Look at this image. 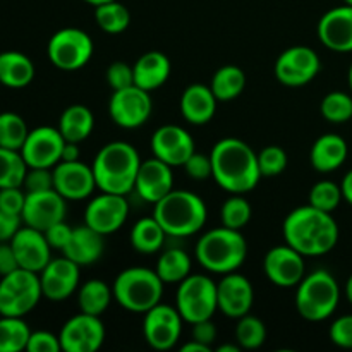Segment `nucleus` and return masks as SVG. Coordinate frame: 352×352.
<instances>
[{"instance_id":"obj_62","label":"nucleus","mask_w":352,"mask_h":352,"mask_svg":"<svg viewBox=\"0 0 352 352\" xmlns=\"http://www.w3.org/2000/svg\"><path fill=\"white\" fill-rule=\"evenodd\" d=\"M344 3H346V6H352V0H344Z\"/></svg>"},{"instance_id":"obj_54","label":"nucleus","mask_w":352,"mask_h":352,"mask_svg":"<svg viewBox=\"0 0 352 352\" xmlns=\"http://www.w3.org/2000/svg\"><path fill=\"white\" fill-rule=\"evenodd\" d=\"M17 268H19V263H17L10 241L9 243H0V277L12 274Z\"/></svg>"},{"instance_id":"obj_48","label":"nucleus","mask_w":352,"mask_h":352,"mask_svg":"<svg viewBox=\"0 0 352 352\" xmlns=\"http://www.w3.org/2000/svg\"><path fill=\"white\" fill-rule=\"evenodd\" d=\"M330 340L337 347L352 349V315H344L330 325Z\"/></svg>"},{"instance_id":"obj_42","label":"nucleus","mask_w":352,"mask_h":352,"mask_svg":"<svg viewBox=\"0 0 352 352\" xmlns=\"http://www.w3.org/2000/svg\"><path fill=\"white\" fill-rule=\"evenodd\" d=\"M251 215H253V210L246 198H243V195H232L229 199H226V203L222 205V212H220L222 226L236 230L246 227L250 223Z\"/></svg>"},{"instance_id":"obj_10","label":"nucleus","mask_w":352,"mask_h":352,"mask_svg":"<svg viewBox=\"0 0 352 352\" xmlns=\"http://www.w3.org/2000/svg\"><path fill=\"white\" fill-rule=\"evenodd\" d=\"M95 45L91 36L79 28H64L52 34L47 45V55L60 71H78L93 57Z\"/></svg>"},{"instance_id":"obj_38","label":"nucleus","mask_w":352,"mask_h":352,"mask_svg":"<svg viewBox=\"0 0 352 352\" xmlns=\"http://www.w3.org/2000/svg\"><path fill=\"white\" fill-rule=\"evenodd\" d=\"M95 21L100 30L109 34H119L127 30L131 23V14L124 3L112 0L95 7Z\"/></svg>"},{"instance_id":"obj_20","label":"nucleus","mask_w":352,"mask_h":352,"mask_svg":"<svg viewBox=\"0 0 352 352\" xmlns=\"http://www.w3.org/2000/svg\"><path fill=\"white\" fill-rule=\"evenodd\" d=\"M79 265L62 254L60 258H54L50 263L40 272L41 292L48 301L60 302L71 298L79 285Z\"/></svg>"},{"instance_id":"obj_39","label":"nucleus","mask_w":352,"mask_h":352,"mask_svg":"<svg viewBox=\"0 0 352 352\" xmlns=\"http://www.w3.org/2000/svg\"><path fill=\"white\" fill-rule=\"evenodd\" d=\"M28 134H30L28 124L24 122L19 113H0V146L21 151Z\"/></svg>"},{"instance_id":"obj_52","label":"nucleus","mask_w":352,"mask_h":352,"mask_svg":"<svg viewBox=\"0 0 352 352\" xmlns=\"http://www.w3.org/2000/svg\"><path fill=\"white\" fill-rule=\"evenodd\" d=\"M21 222L23 219L19 215H10L0 210V243H9L21 229Z\"/></svg>"},{"instance_id":"obj_27","label":"nucleus","mask_w":352,"mask_h":352,"mask_svg":"<svg viewBox=\"0 0 352 352\" xmlns=\"http://www.w3.org/2000/svg\"><path fill=\"white\" fill-rule=\"evenodd\" d=\"M103 237L100 232L93 230L91 227L79 226L72 229L71 239L62 250V254L79 267H86L100 260L103 254Z\"/></svg>"},{"instance_id":"obj_47","label":"nucleus","mask_w":352,"mask_h":352,"mask_svg":"<svg viewBox=\"0 0 352 352\" xmlns=\"http://www.w3.org/2000/svg\"><path fill=\"white\" fill-rule=\"evenodd\" d=\"M186 174L195 181H205V179L213 177V165L212 157H206L203 153H192L189 160L184 164Z\"/></svg>"},{"instance_id":"obj_43","label":"nucleus","mask_w":352,"mask_h":352,"mask_svg":"<svg viewBox=\"0 0 352 352\" xmlns=\"http://www.w3.org/2000/svg\"><path fill=\"white\" fill-rule=\"evenodd\" d=\"M342 189L332 181H320L309 191V205L322 212L332 213L342 201Z\"/></svg>"},{"instance_id":"obj_7","label":"nucleus","mask_w":352,"mask_h":352,"mask_svg":"<svg viewBox=\"0 0 352 352\" xmlns=\"http://www.w3.org/2000/svg\"><path fill=\"white\" fill-rule=\"evenodd\" d=\"M340 301V287L327 270L305 275L296 291V309L308 322H323L333 315Z\"/></svg>"},{"instance_id":"obj_40","label":"nucleus","mask_w":352,"mask_h":352,"mask_svg":"<svg viewBox=\"0 0 352 352\" xmlns=\"http://www.w3.org/2000/svg\"><path fill=\"white\" fill-rule=\"evenodd\" d=\"M236 340L241 346V349L254 351L258 347H261L267 340V329H265V323L260 318L253 315H244L243 318H239L236 327Z\"/></svg>"},{"instance_id":"obj_17","label":"nucleus","mask_w":352,"mask_h":352,"mask_svg":"<svg viewBox=\"0 0 352 352\" xmlns=\"http://www.w3.org/2000/svg\"><path fill=\"white\" fill-rule=\"evenodd\" d=\"M263 270L268 280L277 287H298L306 275L305 256L285 243L265 254Z\"/></svg>"},{"instance_id":"obj_16","label":"nucleus","mask_w":352,"mask_h":352,"mask_svg":"<svg viewBox=\"0 0 352 352\" xmlns=\"http://www.w3.org/2000/svg\"><path fill=\"white\" fill-rule=\"evenodd\" d=\"M127 215H129V203L126 196L102 192L86 206L85 223L102 236H110L126 223Z\"/></svg>"},{"instance_id":"obj_61","label":"nucleus","mask_w":352,"mask_h":352,"mask_svg":"<svg viewBox=\"0 0 352 352\" xmlns=\"http://www.w3.org/2000/svg\"><path fill=\"white\" fill-rule=\"evenodd\" d=\"M349 88L352 91V64H351V69H349Z\"/></svg>"},{"instance_id":"obj_36","label":"nucleus","mask_w":352,"mask_h":352,"mask_svg":"<svg viewBox=\"0 0 352 352\" xmlns=\"http://www.w3.org/2000/svg\"><path fill=\"white\" fill-rule=\"evenodd\" d=\"M31 330L23 318L2 316L0 318V352L26 351Z\"/></svg>"},{"instance_id":"obj_50","label":"nucleus","mask_w":352,"mask_h":352,"mask_svg":"<svg viewBox=\"0 0 352 352\" xmlns=\"http://www.w3.org/2000/svg\"><path fill=\"white\" fill-rule=\"evenodd\" d=\"M24 203H26V191L21 188H3L0 189V210L10 215H23Z\"/></svg>"},{"instance_id":"obj_13","label":"nucleus","mask_w":352,"mask_h":352,"mask_svg":"<svg viewBox=\"0 0 352 352\" xmlns=\"http://www.w3.org/2000/svg\"><path fill=\"white\" fill-rule=\"evenodd\" d=\"M320 57L313 48L298 45L282 52L275 64V76L282 85L298 88L311 82L320 72Z\"/></svg>"},{"instance_id":"obj_4","label":"nucleus","mask_w":352,"mask_h":352,"mask_svg":"<svg viewBox=\"0 0 352 352\" xmlns=\"http://www.w3.org/2000/svg\"><path fill=\"white\" fill-rule=\"evenodd\" d=\"M153 217L170 237H189L199 232L208 219L205 201L186 189H172L155 203Z\"/></svg>"},{"instance_id":"obj_30","label":"nucleus","mask_w":352,"mask_h":352,"mask_svg":"<svg viewBox=\"0 0 352 352\" xmlns=\"http://www.w3.org/2000/svg\"><path fill=\"white\" fill-rule=\"evenodd\" d=\"M34 79V64L28 55L17 50L0 54V85L19 89Z\"/></svg>"},{"instance_id":"obj_33","label":"nucleus","mask_w":352,"mask_h":352,"mask_svg":"<svg viewBox=\"0 0 352 352\" xmlns=\"http://www.w3.org/2000/svg\"><path fill=\"white\" fill-rule=\"evenodd\" d=\"M113 299L112 287L100 278L85 282L78 291V305L82 313L102 316Z\"/></svg>"},{"instance_id":"obj_60","label":"nucleus","mask_w":352,"mask_h":352,"mask_svg":"<svg viewBox=\"0 0 352 352\" xmlns=\"http://www.w3.org/2000/svg\"><path fill=\"white\" fill-rule=\"evenodd\" d=\"M86 3H89V6L96 7V6H102V3H107V2H112V0H85Z\"/></svg>"},{"instance_id":"obj_26","label":"nucleus","mask_w":352,"mask_h":352,"mask_svg":"<svg viewBox=\"0 0 352 352\" xmlns=\"http://www.w3.org/2000/svg\"><path fill=\"white\" fill-rule=\"evenodd\" d=\"M217 96L212 88L205 85L188 86L181 96V113L192 126H203L213 119L217 112Z\"/></svg>"},{"instance_id":"obj_22","label":"nucleus","mask_w":352,"mask_h":352,"mask_svg":"<svg viewBox=\"0 0 352 352\" xmlns=\"http://www.w3.org/2000/svg\"><path fill=\"white\" fill-rule=\"evenodd\" d=\"M219 311L227 318L239 320L251 311L254 301V291L251 282L237 272H230L217 284Z\"/></svg>"},{"instance_id":"obj_63","label":"nucleus","mask_w":352,"mask_h":352,"mask_svg":"<svg viewBox=\"0 0 352 352\" xmlns=\"http://www.w3.org/2000/svg\"><path fill=\"white\" fill-rule=\"evenodd\" d=\"M0 86H2V85H0Z\"/></svg>"},{"instance_id":"obj_34","label":"nucleus","mask_w":352,"mask_h":352,"mask_svg":"<svg viewBox=\"0 0 352 352\" xmlns=\"http://www.w3.org/2000/svg\"><path fill=\"white\" fill-rule=\"evenodd\" d=\"M155 272L164 284H181L188 275H191V258L181 248H172L158 258Z\"/></svg>"},{"instance_id":"obj_23","label":"nucleus","mask_w":352,"mask_h":352,"mask_svg":"<svg viewBox=\"0 0 352 352\" xmlns=\"http://www.w3.org/2000/svg\"><path fill=\"white\" fill-rule=\"evenodd\" d=\"M12 250L16 253L19 268L40 274L52 260V248L48 244L45 232L33 227H21L16 236L10 239Z\"/></svg>"},{"instance_id":"obj_56","label":"nucleus","mask_w":352,"mask_h":352,"mask_svg":"<svg viewBox=\"0 0 352 352\" xmlns=\"http://www.w3.org/2000/svg\"><path fill=\"white\" fill-rule=\"evenodd\" d=\"M340 189H342L344 199H346L349 205H352V170H349L346 175H344Z\"/></svg>"},{"instance_id":"obj_49","label":"nucleus","mask_w":352,"mask_h":352,"mask_svg":"<svg viewBox=\"0 0 352 352\" xmlns=\"http://www.w3.org/2000/svg\"><path fill=\"white\" fill-rule=\"evenodd\" d=\"M28 352H60V339L55 333L47 332V330H38L31 332L30 340H28Z\"/></svg>"},{"instance_id":"obj_12","label":"nucleus","mask_w":352,"mask_h":352,"mask_svg":"<svg viewBox=\"0 0 352 352\" xmlns=\"http://www.w3.org/2000/svg\"><path fill=\"white\" fill-rule=\"evenodd\" d=\"M182 316L177 308L158 302L144 313L143 336L155 351H168L175 347L182 333Z\"/></svg>"},{"instance_id":"obj_1","label":"nucleus","mask_w":352,"mask_h":352,"mask_svg":"<svg viewBox=\"0 0 352 352\" xmlns=\"http://www.w3.org/2000/svg\"><path fill=\"white\" fill-rule=\"evenodd\" d=\"M213 179L223 191L244 195L253 191L261 179L258 155L253 148L237 138H223L213 146Z\"/></svg>"},{"instance_id":"obj_9","label":"nucleus","mask_w":352,"mask_h":352,"mask_svg":"<svg viewBox=\"0 0 352 352\" xmlns=\"http://www.w3.org/2000/svg\"><path fill=\"white\" fill-rule=\"evenodd\" d=\"M175 308L191 325L210 320L219 309L217 284L203 274H191L179 284Z\"/></svg>"},{"instance_id":"obj_55","label":"nucleus","mask_w":352,"mask_h":352,"mask_svg":"<svg viewBox=\"0 0 352 352\" xmlns=\"http://www.w3.org/2000/svg\"><path fill=\"white\" fill-rule=\"evenodd\" d=\"M81 157V150H79V143H67L65 141L64 150H62L60 162H76Z\"/></svg>"},{"instance_id":"obj_58","label":"nucleus","mask_w":352,"mask_h":352,"mask_svg":"<svg viewBox=\"0 0 352 352\" xmlns=\"http://www.w3.org/2000/svg\"><path fill=\"white\" fill-rule=\"evenodd\" d=\"M217 351L219 352H239L241 346L239 344H236V346H234V344H223V346L217 347Z\"/></svg>"},{"instance_id":"obj_11","label":"nucleus","mask_w":352,"mask_h":352,"mask_svg":"<svg viewBox=\"0 0 352 352\" xmlns=\"http://www.w3.org/2000/svg\"><path fill=\"white\" fill-rule=\"evenodd\" d=\"M153 102L150 91L133 85L129 88L117 89L109 102V113L113 122L124 129L141 127L151 116Z\"/></svg>"},{"instance_id":"obj_53","label":"nucleus","mask_w":352,"mask_h":352,"mask_svg":"<svg viewBox=\"0 0 352 352\" xmlns=\"http://www.w3.org/2000/svg\"><path fill=\"white\" fill-rule=\"evenodd\" d=\"M192 339L212 347V344L217 339V327L213 325L212 318L203 320V322H198L192 325Z\"/></svg>"},{"instance_id":"obj_25","label":"nucleus","mask_w":352,"mask_h":352,"mask_svg":"<svg viewBox=\"0 0 352 352\" xmlns=\"http://www.w3.org/2000/svg\"><path fill=\"white\" fill-rule=\"evenodd\" d=\"M318 38L329 50L352 52V6L333 7L318 23Z\"/></svg>"},{"instance_id":"obj_31","label":"nucleus","mask_w":352,"mask_h":352,"mask_svg":"<svg viewBox=\"0 0 352 352\" xmlns=\"http://www.w3.org/2000/svg\"><path fill=\"white\" fill-rule=\"evenodd\" d=\"M95 127L93 112L85 105H71L62 112L58 131L67 143H82Z\"/></svg>"},{"instance_id":"obj_29","label":"nucleus","mask_w":352,"mask_h":352,"mask_svg":"<svg viewBox=\"0 0 352 352\" xmlns=\"http://www.w3.org/2000/svg\"><path fill=\"white\" fill-rule=\"evenodd\" d=\"M347 143L337 134H323L313 143L309 151V162L318 172H333L346 162Z\"/></svg>"},{"instance_id":"obj_46","label":"nucleus","mask_w":352,"mask_h":352,"mask_svg":"<svg viewBox=\"0 0 352 352\" xmlns=\"http://www.w3.org/2000/svg\"><path fill=\"white\" fill-rule=\"evenodd\" d=\"M23 188L26 192L54 189V170H50V168H28Z\"/></svg>"},{"instance_id":"obj_19","label":"nucleus","mask_w":352,"mask_h":352,"mask_svg":"<svg viewBox=\"0 0 352 352\" xmlns=\"http://www.w3.org/2000/svg\"><path fill=\"white\" fill-rule=\"evenodd\" d=\"M151 151L153 157L170 167H184L189 157L195 153V140L181 126L167 124L158 127L151 136Z\"/></svg>"},{"instance_id":"obj_24","label":"nucleus","mask_w":352,"mask_h":352,"mask_svg":"<svg viewBox=\"0 0 352 352\" xmlns=\"http://www.w3.org/2000/svg\"><path fill=\"white\" fill-rule=\"evenodd\" d=\"M134 189L143 201L155 205L174 189L172 167L157 157L141 162Z\"/></svg>"},{"instance_id":"obj_18","label":"nucleus","mask_w":352,"mask_h":352,"mask_svg":"<svg viewBox=\"0 0 352 352\" xmlns=\"http://www.w3.org/2000/svg\"><path fill=\"white\" fill-rule=\"evenodd\" d=\"M67 199L62 198L55 189L40 192H26V203L23 208V222L28 227L45 232L55 223L62 222L67 213Z\"/></svg>"},{"instance_id":"obj_41","label":"nucleus","mask_w":352,"mask_h":352,"mask_svg":"<svg viewBox=\"0 0 352 352\" xmlns=\"http://www.w3.org/2000/svg\"><path fill=\"white\" fill-rule=\"evenodd\" d=\"M323 119L333 124H344L352 119V96L344 91H332L323 96L322 105Z\"/></svg>"},{"instance_id":"obj_6","label":"nucleus","mask_w":352,"mask_h":352,"mask_svg":"<svg viewBox=\"0 0 352 352\" xmlns=\"http://www.w3.org/2000/svg\"><path fill=\"white\" fill-rule=\"evenodd\" d=\"M113 299L131 313H146L160 302L164 282L155 270L131 267L117 275L112 285Z\"/></svg>"},{"instance_id":"obj_3","label":"nucleus","mask_w":352,"mask_h":352,"mask_svg":"<svg viewBox=\"0 0 352 352\" xmlns=\"http://www.w3.org/2000/svg\"><path fill=\"white\" fill-rule=\"evenodd\" d=\"M141 158L136 148L126 141H112L96 153L93 160L96 188L102 192L129 195L134 191Z\"/></svg>"},{"instance_id":"obj_44","label":"nucleus","mask_w":352,"mask_h":352,"mask_svg":"<svg viewBox=\"0 0 352 352\" xmlns=\"http://www.w3.org/2000/svg\"><path fill=\"white\" fill-rule=\"evenodd\" d=\"M287 153H285L284 148L277 146V144L263 148L258 153V165H260L261 177H275V175H280L287 168Z\"/></svg>"},{"instance_id":"obj_37","label":"nucleus","mask_w":352,"mask_h":352,"mask_svg":"<svg viewBox=\"0 0 352 352\" xmlns=\"http://www.w3.org/2000/svg\"><path fill=\"white\" fill-rule=\"evenodd\" d=\"M28 168L21 151L0 146V189L23 188Z\"/></svg>"},{"instance_id":"obj_8","label":"nucleus","mask_w":352,"mask_h":352,"mask_svg":"<svg viewBox=\"0 0 352 352\" xmlns=\"http://www.w3.org/2000/svg\"><path fill=\"white\" fill-rule=\"evenodd\" d=\"M41 298L40 274L17 268L0 280V316L23 318L36 308Z\"/></svg>"},{"instance_id":"obj_15","label":"nucleus","mask_w":352,"mask_h":352,"mask_svg":"<svg viewBox=\"0 0 352 352\" xmlns=\"http://www.w3.org/2000/svg\"><path fill=\"white\" fill-rule=\"evenodd\" d=\"M65 140L58 127L40 126L30 131L21 155L30 168H54L60 162Z\"/></svg>"},{"instance_id":"obj_32","label":"nucleus","mask_w":352,"mask_h":352,"mask_svg":"<svg viewBox=\"0 0 352 352\" xmlns=\"http://www.w3.org/2000/svg\"><path fill=\"white\" fill-rule=\"evenodd\" d=\"M165 230L158 223L155 217H144L134 223L133 230H131V246L141 254H153L158 253L164 246L165 241Z\"/></svg>"},{"instance_id":"obj_5","label":"nucleus","mask_w":352,"mask_h":352,"mask_svg":"<svg viewBox=\"0 0 352 352\" xmlns=\"http://www.w3.org/2000/svg\"><path fill=\"white\" fill-rule=\"evenodd\" d=\"M195 254L199 265L212 274L226 275L237 272L248 256L246 237L241 230L222 226L199 237Z\"/></svg>"},{"instance_id":"obj_57","label":"nucleus","mask_w":352,"mask_h":352,"mask_svg":"<svg viewBox=\"0 0 352 352\" xmlns=\"http://www.w3.org/2000/svg\"><path fill=\"white\" fill-rule=\"evenodd\" d=\"M210 351H212V347L205 346V344L198 342V340H195V339L181 347V352H210Z\"/></svg>"},{"instance_id":"obj_2","label":"nucleus","mask_w":352,"mask_h":352,"mask_svg":"<svg viewBox=\"0 0 352 352\" xmlns=\"http://www.w3.org/2000/svg\"><path fill=\"white\" fill-rule=\"evenodd\" d=\"M284 239L302 256H322L330 253L339 241V226L330 213L308 203L292 210L284 220Z\"/></svg>"},{"instance_id":"obj_51","label":"nucleus","mask_w":352,"mask_h":352,"mask_svg":"<svg viewBox=\"0 0 352 352\" xmlns=\"http://www.w3.org/2000/svg\"><path fill=\"white\" fill-rule=\"evenodd\" d=\"M71 234H72V227H69L64 220L55 223V226H52L50 229L45 230V237H47L50 248L52 250H58V251L64 250L65 244H67L69 239H71Z\"/></svg>"},{"instance_id":"obj_45","label":"nucleus","mask_w":352,"mask_h":352,"mask_svg":"<svg viewBox=\"0 0 352 352\" xmlns=\"http://www.w3.org/2000/svg\"><path fill=\"white\" fill-rule=\"evenodd\" d=\"M105 78L113 91L129 88V86L134 85V69L133 65H129L127 62H112V64L109 65V69H107Z\"/></svg>"},{"instance_id":"obj_59","label":"nucleus","mask_w":352,"mask_h":352,"mask_svg":"<svg viewBox=\"0 0 352 352\" xmlns=\"http://www.w3.org/2000/svg\"><path fill=\"white\" fill-rule=\"evenodd\" d=\"M346 296H347V299H349V302L352 305V275H351L349 280H347V284H346Z\"/></svg>"},{"instance_id":"obj_28","label":"nucleus","mask_w":352,"mask_h":352,"mask_svg":"<svg viewBox=\"0 0 352 352\" xmlns=\"http://www.w3.org/2000/svg\"><path fill=\"white\" fill-rule=\"evenodd\" d=\"M134 85L146 91H153L164 86L170 76V60L158 50H150L141 55L133 65Z\"/></svg>"},{"instance_id":"obj_14","label":"nucleus","mask_w":352,"mask_h":352,"mask_svg":"<svg viewBox=\"0 0 352 352\" xmlns=\"http://www.w3.org/2000/svg\"><path fill=\"white\" fill-rule=\"evenodd\" d=\"M58 339L65 352H96L105 342V327L100 316L81 311L64 323Z\"/></svg>"},{"instance_id":"obj_35","label":"nucleus","mask_w":352,"mask_h":352,"mask_svg":"<svg viewBox=\"0 0 352 352\" xmlns=\"http://www.w3.org/2000/svg\"><path fill=\"white\" fill-rule=\"evenodd\" d=\"M210 88L219 102L237 98L246 88V72L237 65H223L213 74Z\"/></svg>"},{"instance_id":"obj_21","label":"nucleus","mask_w":352,"mask_h":352,"mask_svg":"<svg viewBox=\"0 0 352 352\" xmlns=\"http://www.w3.org/2000/svg\"><path fill=\"white\" fill-rule=\"evenodd\" d=\"M96 188L93 168L76 162H58L54 167V189L67 201L89 198Z\"/></svg>"}]
</instances>
